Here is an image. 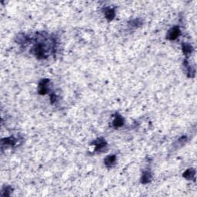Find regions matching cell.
<instances>
[{"label":"cell","mask_w":197,"mask_h":197,"mask_svg":"<svg viewBox=\"0 0 197 197\" xmlns=\"http://www.w3.org/2000/svg\"><path fill=\"white\" fill-rule=\"evenodd\" d=\"M195 175L196 171L194 170L193 169H189L184 172L183 177H185L186 180H194L195 179Z\"/></svg>","instance_id":"52a82bcc"},{"label":"cell","mask_w":197,"mask_h":197,"mask_svg":"<svg viewBox=\"0 0 197 197\" xmlns=\"http://www.w3.org/2000/svg\"><path fill=\"white\" fill-rule=\"evenodd\" d=\"M124 124V119L121 116L116 115L115 117V119L113 122V126L115 128H119V127L123 126Z\"/></svg>","instance_id":"5b68a950"},{"label":"cell","mask_w":197,"mask_h":197,"mask_svg":"<svg viewBox=\"0 0 197 197\" xmlns=\"http://www.w3.org/2000/svg\"><path fill=\"white\" fill-rule=\"evenodd\" d=\"M93 144L95 145V146H96V148H95L96 151H100V150L103 149L106 146V142H105V140H103L102 138L98 139L96 141L94 142Z\"/></svg>","instance_id":"3957f363"},{"label":"cell","mask_w":197,"mask_h":197,"mask_svg":"<svg viewBox=\"0 0 197 197\" xmlns=\"http://www.w3.org/2000/svg\"><path fill=\"white\" fill-rule=\"evenodd\" d=\"M2 144H6V145H14L16 142H17V140L14 138L13 136H11V137H8L6 139H3L2 140Z\"/></svg>","instance_id":"30bf717a"},{"label":"cell","mask_w":197,"mask_h":197,"mask_svg":"<svg viewBox=\"0 0 197 197\" xmlns=\"http://www.w3.org/2000/svg\"><path fill=\"white\" fill-rule=\"evenodd\" d=\"M105 16L108 20H113L116 16L115 10L112 8H106L105 9Z\"/></svg>","instance_id":"8992f818"},{"label":"cell","mask_w":197,"mask_h":197,"mask_svg":"<svg viewBox=\"0 0 197 197\" xmlns=\"http://www.w3.org/2000/svg\"><path fill=\"white\" fill-rule=\"evenodd\" d=\"M49 79H42L39 84V93L40 95H45L49 90Z\"/></svg>","instance_id":"7a4b0ae2"},{"label":"cell","mask_w":197,"mask_h":197,"mask_svg":"<svg viewBox=\"0 0 197 197\" xmlns=\"http://www.w3.org/2000/svg\"><path fill=\"white\" fill-rule=\"evenodd\" d=\"M182 51H183L184 54H185L186 56L190 55V54L192 53V52L193 51V46H192L190 44H189V43H185V42L182 43Z\"/></svg>","instance_id":"9c48e42d"},{"label":"cell","mask_w":197,"mask_h":197,"mask_svg":"<svg viewBox=\"0 0 197 197\" xmlns=\"http://www.w3.org/2000/svg\"><path fill=\"white\" fill-rule=\"evenodd\" d=\"M180 29L178 26H174L173 28L170 29L169 30L167 33L166 38L169 40H175L176 39L180 36Z\"/></svg>","instance_id":"6da1fadb"},{"label":"cell","mask_w":197,"mask_h":197,"mask_svg":"<svg viewBox=\"0 0 197 197\" xmlns=\"http://www.w3.org/2000/svg\"><path fill=\"white\" fill-rule=\"evenodd\" d=\"M116 163V156L115 155L108 156L105 159H104V163H105L108 167L113 166Z\"/></svg>","instance_id":"277c9868"},{"label":"cell","mask_w":197,"mask_h":197,"mask_svg":"<svg viewBox=\"0 0 197 197\" xmlns=\"http://www.w3.org/2000/svg\"><path fill=\"white\" fill-rule=\"evenodd\" d=\"M152 180V174L150 172H144L141 178V182L143 184L149 183Z\"/></svg>","instance_id":"ba28073f"},{"label":"cell","mask_w":197,"mask_h":197,"mask_svg":"<svg viewBox=\"0 0 197 197\" xmlns=\"http://www.w3.org/2000/svg\"><path fill=\"white\" fill-rule=\"evenodd\" d=\"M129 26L133 27V28H137L142 25V22L140 19H133L132 21L129 22Z\"/></svg>","instance_id":"8fae6325"}]
</instances>
